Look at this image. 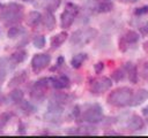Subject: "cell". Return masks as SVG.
<instances>
[{"label": "cell", "instance_id": "b9f144b4", "mask_svg": "<svg viewBox=\"0 0 148 138\" xmlns=\"http://www.w3.org/2000/svg\"><path fill=\"white\" fill-rule=\"evenodd\" d=\"M0 8H2V5H1V3H0Z\"/></svg>", "mask_w": 148, "mask_h": 138}, {"label": "cell", "instance_id": "f35d334b", "mask_svg": "<svg viewBox=\"0 0 148 138\" xmlns=\"http://www.w3.org/2000/svg\"><path fill=\"white\" fill-rule=\"evenodd\" d=\"M2 102H3V97H2L1 94H0V105H1Z\"/></svg>", "mask_w": 148, "mask_h": 138}, {"label": "cell", "instance_id": "1f68e13d", "mask_svg": "<svg viewBox=\"0 0 148 138\" xmlns=\"http://www.w3.org/2000/svg\"><path fill=\"white\" fill-rule=\"evenodd\" d=\"M7 69L5 68V67H2V66H0V85L5 82V79H6V77H7Z\"/></svg>", "mask_w": 148, "mask_h": 138}, {"label": "cell", "instance_id": "d6986e66", "mask_svg": "<svg viewBox=\"0 0 148 138\" xmlns=\"http://www.w3.org/2000/svg\"><path fill=\"white\" fill-rule=\"evenodd\" d=\"M25 79H27V72L23 70V71H21V72H18V74H16V75H15V76L9 80L8 86H9V87H12V86L20 85V84L24 83V82H25Z\"/></svg>", "mask_w": 148, "mask_h": 138}, {"label": "cell", "instance_id": "603a6c76", "mask_svg": "<svg viewBox=\"0 0 148 138\" xmlns=\"http://www.w3.org/2000/svg\"><path fill=\"white\" fill-rule=\"evenodd\" d=\"M9 97H10V100L14 103H20L23 100V98H24V93H23V91L21 89H14L10 92Z\"/></svg>", "mask_w": 148, "mask_h": 138}, {"label": "cell", "instance_id": "7c38bea8", "mask_svg": "<svg viewBox=\"0 0 148 138\" xmlns=\"http://www.w3.org/2000/svg\"><path fill=\"white\" fill-rule=\"evenodd\" d=\"M67 38H68V33H67L66 31H61V32L54 34V36L51 38V41H50L51 48H52V49L59 48V47L67 40Z\"/></svg>", "mask_w": 148, "mask_h": 138}, {"label": "cell", "instance_id": "5bb4252c", "mask_svg": "<svg viewBox=\"0 0 148 138\" xmlns=\"http://www.w3.org/2000/svg\"><path fill=\"white\" fill-rule=\"evenodd\" d=\"M124 69H125L126 72L128 74V79H130V82L133 83V84H136V83H138V78H139V74H138V68H136V66H134V64L131 63V62H127V63H125Z\"/></svg>", "mask_w": 148, "mask_h": 138}, {"label": "cell", "instance_id": "ffe728a7", "mask_svg": "<svg viewBox=\"0 0 148 138\" xmlns=\"http://www.w3.org/2000/svg\"><path fill=\"white\" fill-rule=\"evenodd\" d=\"M49 86H50V77H43V78L37 79V80L34 83L32 89L40 90V91H44V92H45Z\"/></svg>", "mask_w": 148, "mask_h": 138}, {"label": "cell", "instance_id": "9a60e30c", "mask_svg": "<svg viewBox=\"0 0 148 138\" xmlns=\"http://www.w3.org/2000/svg\"><path fill=\"white\" fill-rule=\"evenodd\" d=\"M42 23H43V25H44L49 31L53 30V29L56 28V18H54L53 13L46 10L45 14H44L43 17H42Z\"/></svg>", "mask_w": 148, "mask_h": 138}, {"label": "cell", "instance_id": "4316f807", "mask_svg": "<svg viewBox=\"0 0 148 138\" xmlns=\"http://www.w3.org/2000/svg\"><path fill=\"white\" fill-rule=\"evenodd\" d=\"M32 44H34V46L36 48H43L45 46V44H46V39H45V37L43 34H39V36H36L34 38Z\"/></svg>", "mask_w": 148, "mask_h": 138}, {"label": "cell", "instance_id": "52a82bcc", "mask_svg": "<svg viewBox=\"0 0 148 138\" xmlns=\"http://www.w3.org/2000/svg\"><path fill=\"white\" fill-rule=\"evenodd\" d=\"M51 62V55L46 53H38L35 54L31 59V69L35 74L40 72L43 69H45Z\"/></svg>", "mask_w": 148, "mask_h": 138}, {"label": "cell", "instance_id": "5b68a950", "mask_svg": "<svg viewBox=\"0 0 148 138\" xmlns=\"http://www.w3.org/2000/svg\"><path fill=\"white\" fill-rule=\"evenodd\" d=\"M81 117L83 122H87L90 124L98 123L103 120V108L98 103H92L81 114Z\"/></svg>", "mask_w": 148, "mask_h": 138}, {"label": "cell", "instance_id": "f546056e", "mask_svg": "<svg viewBox=\"0 0 148 138\" xmlns=\"http://www.w3.org/2000/svg\"><path fill=\"white\" fill-rule=\"evenodd\" d=\"M94 70H95L96 74H101V72L104 70V62L99 61V62L95 63V64H94Z\"/></svg>", "mask_w": 148, "mask_h": 138}, {"label": "cell", "instance_id": "cb8c5ba5", "mask_svg": "<svg viewBox=\"0 0 148 138\" xmlns=\"http://www.w3.org/2000/svg\"><path fill=\"white\" fill-rule=\"evenodd\" d=\"M25 33V30L22 28V26H10L7 31V36L8 38H16V37H20L21 34Z\"/></svg>", "mask_w": 148, "mask_h": 138}, {"label": "cell", "instance_id": "2e32d148", "mask_svg": "<svg viewBox=\"0 0 148 138\" xmlns=\"http://www.w3.org/2000/svg\"><path fill=\"white\" fill-rule=\"evenodd\" d=\"M87 59H88V54H87V53H77V54H75V55L71 59V66H72L74 69H77V68H80V67L83 64V62H84Z\"/></svg>", "mask_w": 148, "mask_h": 138}, {"label": "cell", "instance_id": "7402d4cb", "mask_svg": "<svg viewBox=\"0 0 148 138\" xmlns=\"http://www.w3.org/2000/svg\"><path fill=\"white\" fill-rule=\"evenodd\" d=\"M113 9V5L112 2L110 1H102V2H98L95 7V10L97 13H109Z\"/></svg>", "mask_w": 148, "mask_h": 138}, {"label": "cell", "instance_id": "ba28073f", "mask_svg": "<svg viewBox=\"0 0 148 138\" xmlns=\"http://www.w3.org/2000/svg\"><path fill=\"white\" fill-rule=\"evenodd\" d=\"M139 39H140V36H139L138 32H135V31H133V30L127 31V32H126L125 34H123V36L119 38V40H118L119 49H120L121 52H126V51L128 49V47H130L131 45L136 44V43L139 41Z\"/></svg>", "mask_w": 148, "mask_h": 138}, {"label": "cell", "instance_id": "8fae6325", "mask_svg": "<svg viewBox=\"0 0 148 138\" xmlns=\"http://www.w3.org/2000/svg\"><path fill=\"white\" fill-rule=\"evenodd\" d=\"M147 99H148V90H146V89H139L138 91L133 92V95H132V99H131L128 106H131V107L139 106L142 102H145Z\"/></svg>", "mask_w": 148, "mask_h": 138}, {"label": "cell", "instance_id": "d4e9b609", "mask_svg": "<svg viewBox=\"0 0 148 138\" xmlns=\"http://www.w3.org/2000/svg\"><path fill=\"white\" fill-rule=\"evenodd\" d=\"M60 2H61V0H45L44 8H45V10L53 13L58 9V7L60 6Z\"/></svg>", "mask_w": 148, "mask_h": 138}, {"label": "cell", "instance_id": "4fadbf2b", "mask_svg": "<svg viewBox=\"0 0 148 138\" xmlns=\"http://www.w3.org/2000/svg\"><path fill=\"white\" fill-rule=\"evenodd\" d=\"M42 17L43 15L37 12V10H32L28 14V17H27V24L31 28H36L38 26L40 23H42Z\"/></svg>", "mask_w": 148, "mask_h": 138}, {"label": "cell", "instance_id": "d6a6232c", "mask_svg": "<svg viewBox=\"0 0 148 138\" xmlns=\"http://www.w3.org/2000/svg\"><path fill=\"white\" fill-rule=\"evenodd\" d=\"M139 32H140V34L143 36V37L148 36V22L145 23V24H142V25L139 28Z\"/></svg>", "mask_w": 148, "mask_h": 138}, {"label": "cell", "instance_id": "ab89813d", "mask_svg": "<svg viewBox=\"0 0 148 138\" xmlns=\"http://www.w3.org/2000/svg\"><path fill=\"white\" fill-rule=\"evenodd\" d=\"M145 47H146V48H148V41H147V43H145Z\"/></svg>", "mask_w": 148, "mask_h": 138}, {"label": "cell", "instance_id": "e0dca14e", "mask_svg": "<svg viewBox=\"0 0 148 138\" xmlns=\"http://www.w3.org/2000/svg\"><path fill=\"white\" fill-rule=\"evenodd\" d=\"M69 99H71V97H69L67 93L56 92V93H53V94L50 97V99H49V100H52V101H54V102H58V103H60V105L65 106L66 103H68V102H69Z\"/></svg>", "mask_w": 148, "mask_h": 138}, {"label": "cell", "instance_id": "44dd1931", "mask_svg": "<svg viewBox=\"0 0 148 138\" xmlns=\"http://www.w3.org/2000/svg\"><path fill=\"white\" fill-rule=\"evenodd\" d=\"M20 108L23 112V114H25V115H31L36 112V107L30 101H25V100H22L20 102Z\"/></svg>", "mask_w": 148, "mask_h": 138}, {"label": "cell", "instance_id": "d590c367", "mask_svg": "<svg viewBox=\"0 0 148 138\" xmlns=\"http://www.w3.org/2000/svg\"><path fill=\"white\" fill-rule=\"evenodd\" d=\"M119 2H121V3H134V2H136L138 0H118Z\"/></svg>", "mask_w": 148, "mask_h": 138}, {"label": "cell", "instance_id": "7a4b0ae2", "mask_svg": "<svg viewBox=\"0 0 148 138\" xmlns=\"http://www.w3.org/2000/svg\"><path fill=\"white\" fill-rule=\"evenodd\" d=\"M98 34V31L95 28H86V29H79L72 33L69 37L71 45L75 47H83L91 43Z\"/></svg>", "mask_w": 148, "mask_h": 138}, {"label": "cell", "instance_id": "8992f818", "mask_svg": "<svg viewBox=\"0 0 148 138\" xmlns=\"http://www.w3.org/2000/svg\"><path fill=\"white\" fill-rule=\"evenodd\" d=\"M112 86V79L109 77H97V78H92L89 83V90L91 93L98 94V93H103L108 90H110Z\"/></svg>", "mask_w": 148, "mask_h": 138}, {"label": "cell", "instance_id": "836d02e7", "mask_svg": "<svg viewBox=\"0 0 148 138\" xmlns=\"http://www.w3.org/2000/svg\"><path fill=\"white\" fill-rule=\"evenodd\" d=\"M64 63H65V59H64V56H61V55H60V56L57 59V64H56V67H54V68H52V70H53V69H56V68H58V67H60V66H62Z\"/></svg>", "mask_w": 148, "mask_h": 138}, {"label": "cell", "instance_id": "6da1fadb", "mask_svg": "<svg viewBox=\"0 0 148 138\" xmlns=\"http://www.w3.org/2000/svg\"><path fill=\"white\" fill-rule=\"evenodd\" d=\"M133 92L134 91L127 86L118 87V89L113 90L112 92H110V94L106 98V101L109 105H111L113 107H119V108L126 107L130 105Z\"/></svg>", "mask_w": 148, "mask_h": 138}, {"label": "cell", "instance_id": "484cf974", "mask_svg": "<svg viewBox=\"0 0 148 138\" xmlns=\"http://www.w3.org/2000/svg\"><path fill=\"white\" fill-rule=\"evenodd\" d=\"M125 75H126V70L124 68H118L111 74V78L114 82H120L125 78Z\"/></svg>", "mask_w": 148, "mask_h": 138}, {"label": "cell", "instance_id": "4dcf8cb0", "mask_svg": "<svg viewBox=\"0 0 148 138\" xmlns=\"http://www.w3.org/2000/svg\"><path fill=\"white\" fill-rule=\"evenodd\" d=\"M71 114H72V116H73L74 118H77V117L81 115L80 106H79V105H75V106L72 108V110H71Z\"/></svg>", "mask_w": 148, "mask_h": 138}, {"label": "cell", "instance_id": "277c9868", "mask_svg": "<svg viewBox=\"0 0 148 138\" xmlns=\"http://www.w3.org/2000/svg\"><path fill=\"white\" fill-rule=\"evenodd\" d=\"M80 12V7L73 2H67L65 6V10L60 15V26L62 29H68Z\"/></svg>", "mask_w": 148, "mask_h": 138}, {"label": "cell", "instance_id": "3957f363", "mask_svg": "<svg viewBox=\"0 0 148 138\" xmlns=\"http://www.w3.org/2000/svg\"><path fill=\"white\" fill-rule=\"evenodd\" d=\"M23 17V6L18 5V3H9L6 7H3L1 14H0V18L5 22V23H17L22 20Z\"/></svg>", "mask_w": 148, "mask_h": 138}, {"label": "cell", "instance_id": "f1b7e54d", "mask_svg": "<svg viewBox=\"0 0 148 138\" xmlns=\"http://www.w3.org/2000/svg\"><path fill=\"white\" fill-rule=\"evenodd\" d=\"M146 14H148V5L139 7V8H135V10H134V15H136V16L146 15Z\"/></svg>", "mask_w": 148, "mask_h": 138}, {"label": "cell", "instance_id": "ac0fdd59", "mask_svg": "<svg viewBox=\"0 0 148 138\" xmlns=\"http://www.w3.org/2000/svg\"><path fill=\"white\" fill-rule=\"evenodd\" d=\"M27 55H28L27 51H24V49H17V51H15L14 53L10 54V57L9 59L12 60L13 63L17 64V63L23 62L27 59Z\"/></svg>", "mask_w": 148, "mask_h": 138}, {"label": "cell", "instance_id": "8d00e7d4", "mask_svg": "<svg viewBox=\"0 0 148 138\" xmlns=\"http://www.w3.org/2000/svg\"><path fill=\"white\" fill-rule=\"evenodd\" d=\"M142 114H143V115H148V105L142 108Z\"/></svg>", "mask_w": 148, "mask_h": 138}, {"label": "cell", "instance_id": "83f0119b", "mask_svg": "<svg viewBox=\"0 0 148 138\" xmlns=\"http://www.w3.org/2000/svg\"><path fill=\"white\" fill-rule=\"evenodd\" d=\"M9 117H10V115H9L8 113H2V114H0V131H1V129L6 125V123L8 122Z\"/></svg>", "mask_w": 148, "mask_h": 138}, {"label": "cell", "instance_id": "e575fe53", "mask_svg": "<svg viewBox=\"0 0 148 138\" xmlns=\"http://www.w3.org/2000/svg\"><path fill=\"white\" fill-rule=\"evenodd\" d=\"M18 129H20V130H18L20 133H22V135L25 133V131H24V126H23V123H22V122H20V124H18Z\"/></svg>", "mask_w": 148, "mask_h": 138}, {"label": "cell", "instance_id": "30bf717a", "mask_svg": "<svg viewBox=\"0 0 148 138\" xmlns=\"http://www.w3.org/2000/svg\"><path fill=\"white\" fill-rule=\"evenodd\" d=\"M126 126H127V129H128L130 131H132V132H134V131H140V130H142V129L145 128V121L142 120L141 116L134 114V115H132V116L127 120Z\"/></svg>", "mask_w": 148, "mask_h": 138}, {"label": "cell", "instance_id": "74e56055", "mask_svg": "<svg viewBox=\"0 0 148 138\" xmlns=\"http://www.w3.org/2000/svg\"><path fill=\"white\" fill-rule=\"evenodd\" d=\"M104 133H105V135H118V133L114 132V131H105Z\"/></svg>", "mask_w": 148, "mask_h": 138}, {"label": "cell", "instance_id": "9c48e42d", "mask_svg": "<svg viewBox=\"0 0 148 138\" xmlns=\"http://www.w3.org/2000/svg\"><path fill=\"white\" fill-rule=\"evenodd\" d=\"M50 85L56 90H64L69 87L71 80L66 75L53 76V77H50Z\"/></svg>", "mask_w": 148, "mask_h": 138}, {"label": "cell", "instance_id": "60d3db41", "mask_svg": "<svg viewBox=\"0 0 148 138\" xmlns=\"http://www.w3.org/2000/svg\"><path fill=\"white\" fill-rule=\"evenodd\" d=\"M21 1H30V0H21Z\"/></svg>", "mask_w": 148, "mask_h": 138}]
</instances>
